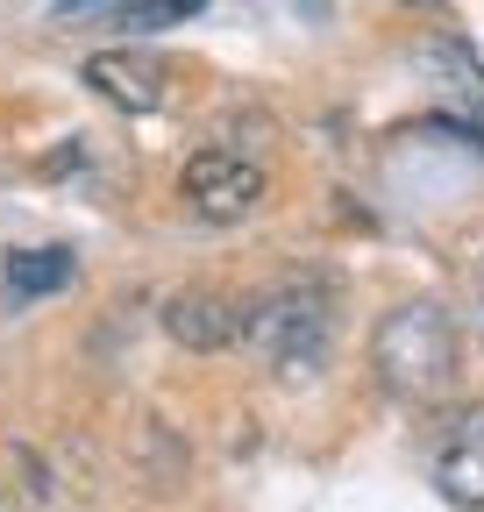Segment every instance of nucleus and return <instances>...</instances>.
Segmentation results:
<instances>
[{
	"label": "nucleus",
	"instance_id": "1",
	"mask_svg": "<svg viewBox=\"0 0 484 512\" xmlns=\"http://www.w3.org/2000/svg\"><path fill=\"white\" fill-rule=\"evenodd\" d=\"M371 363H378V384L406 406H435L449 384H456V320L435 306V299H413V306H392L371 335Z\"/></svg>",
	"mask_w": 484,
	"mask_h": 512
},
{
	"label": "nucleus",
	"instance_id": "2",
	"mask_svg": "<svg viewBox=\"0 0 484 512\" xmlns=\"http://www.w3.org/2000/svg\"><path fill=\"white\" fill-rule=\"evenodd\" d=\"M242 342H250L278 377H314L335 342V306L321 285H278L242 306Z\"/></svg>",
	"mask_w": 484,
	"mask_h": 512
},
{
	"label": "nucleus",
	"instance_id": "3",
	"mask_svg": "<svg viewBox=\"0 0 484 512\" xmlns=\"http://www.w3.org/2000/svg\"><path fill=\"white\" fill-rule=\"evenodd\" d=\"M178 192L193 200V214H207V221H242V214H257V200H264V171L242 157V150H200V157H186V178H178Z\"/></svg>",
	"mask_w": 484,
	"mask_h": 512
},
{
	"label": "nucleus",
	"instance_id": "4",
	"mask_svg": "<svg viewBox=\"0 0 484 512\" xmlns=\"http://www.w3.org/2000/svg\"><path fill=\"white\" fill-rule=\"evenodd\" d=\"M435 484L449 505L484 512V406H456L435 427Z\"/></svg>",
	"mask_w": 484,
	"mask_h": 512
},
{
	"label": "nucleus",
	"instance_id": "5",
	"mask_svg": "<svg viewBox=\"0 0 484 512\" xmlns=\"http://www.w3.org/2000/svg\"><path fill=\"white\" fill-rule=\"evenodd\" d=\"M86 86L129 114H157L171 93V64L157 50H93L86 57Z\"/></svg>",
	"mask_w": 484,
	"mask_h": 512
},
{
	"label": "nucleus",
	"instance_id": "6",
	"mask_svg": "<svg viewBox=\"0 0 484 512\" xmlns=\"http://www.w3.org/2000/svg\"><path fill=\"white\" fill-rule=\"evenodd\" d=\"M164 335L186 342V349H228L242 335V306L214 285H186V292L164 299Z\"/></svg>",
	"mask_w": 484,
	"mask_h": 512
},
{
	"label": "nucleus",
	"instance_id": "7",
	"mask_svg": "<svg viewBox=\"0 0 484 512\" xmlns=\"http://www.w3.org/2000/svg\"><path fill=\"white\" fill-rule=\"evenodd\" d=\"M72 278H79L72 249H15L8 256V306H29L43 292H65Z\"/></svg>",
	"mask_w": 484,
	"mask_h": 512
},
{
	"label": "nucleus",
	"instance_id": "8",
	"mask_svg": "<svg viewBox=\"0 0 484 512\" xmlns=\"http://www.w3.org/2000/svg\"><path fill=\"white\" fill-rule=\"evenodd\" d=\"M186 15H200V0H121L114 29H164V22H186Z\"/></svg>",
	"mask_w": 484,
	"mask_h": 512
},
{
	"label": "nucleus",
	"instance_id": "9",
	"mask_svg": "<svg viewBox=\"0 0 484 512\" xmlns=\"http://www.w3.org/2000/svg\"><path fill=\"white\" fill-rule=\"evenodd\" d=\"M93 8H121V0H57V15H93Z\"/></svg>",
	"mask_w": 484,
	"mask_h": 512
},
{
	"label": "nucleus",
	"instance_id": "10",
	"mask_svg": "<svg viewBox=\"0 0 484 512\" xmlns=\"http://www.w3.org/2000/svg\"><path fill=\"white\" fill-rule=\"evenodd\" d=\"M413 8H428V15H442V0H413Z\"/></svg>",
	"mask_w": 484,
	"mask_h": 512
}]
</instances>
